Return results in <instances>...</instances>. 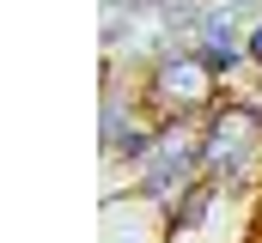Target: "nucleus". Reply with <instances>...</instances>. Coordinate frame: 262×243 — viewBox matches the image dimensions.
Wrapping results in <instances>:
<instances>
[{
	"label": "nucleus",
	"instance_id": "1",
	"mask_svg": "<svg viewBox=\"0 0 262 243\" xmlns=\"http://www.w3.org/2000/svg\"><path fill=\"white\" fill-rule=\"evenodd\" d=\"M256 55H262V31H256Z\"/></svg>",
	"mask_w": 262,
	"mask_h": 243
}]
</instances>
